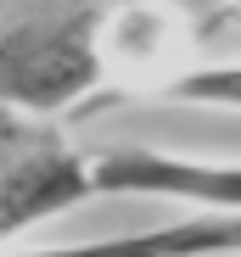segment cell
<instances>
[{
	"label": "cell",
	"mask_w": 241,
	"mask_h": 257,
	"mask_svg": "<svg viewBox=\"0 0 241 257\" xmlns=\"http://www.w3.org/2000/svg\"><path fill=\"white\" fill-rule=\"evenodd\" d=\"M157 95H163V101H185V106H230V112H241V62L180 73V78H169Z\"/></svg>",
	"instance_id": "cell-5"
},
{
	"label": "cell",
	"mask_w": 241,
	"mask_h": 257,
	"mask_svg": "<svg viewBox=\"0 0 241 257\" xmlns=\"http://www.w3.org/2000/svg\"><path fill=\"white\" fill-rule=\"evenodd\" d=\"M90 196V157L73 151L51 128V117L0 106V240L45 218H62Z\"/></svg>",
	"instance_id": "cell-2"
},
{
	"label": "cell",
	"mask_w": 241,
	"mask_h": 257,
	"mask_svg": "<svg viewBox=\"0 0 241 257\" xmlns=\"http://www.w3.org/2000/svg\"><path fill=\"white\" fill-rule=\"evenodd\" d=\"M96 196H174L202 212H241V162H202L151 146H101L90 151Z\"/></svg>",
	"instance_id": "cell-3"
},
{
	"label": "cell",
	"mask_w": 241,
	"mask_h": 257,
	"mask_svg": "<svg viewBox=\"0 0 241 257\" xmlns=\"http://www.w3.org/2000/svg\"><path fill=\"white\" fill-rule=\"evenodd\" d=\"M124 0H17L0 17V106L56 117L107 84V23Z\"/></svg>",
	"instance_id": "cell-1"
},
{
	"label": "cell",
	"mask_w": 241,
	"mask_h": 257,
	"mask_svg": "<svg viewBox=\"0 0 241 257\" xmlns=\"http://www.w3.org/2000/svg\"><path fill=\"white\" fill-rule=\"evenodd\" d=\"M213 218H219V251L241 257V212H213Z\"/></svg>",
	"instance_id": "cell-6"
},
{
	"label": "cell",
	"mask_w": 241,
	"mask_h": 257,
	"mask_svg": "<svg viewBox=\"0 0 241 257\" xmlns=\"http://www.w3.org/2000/svg\"><path fill=\"white\" fill-rule=\"evenodd\" d=\"M0 257H224L219 251V218H185L169 229H140V235H107V240H78V246H34V251H0Z\"/></svg>",
	"instance_id": "cell-4"
}]
</instances>
